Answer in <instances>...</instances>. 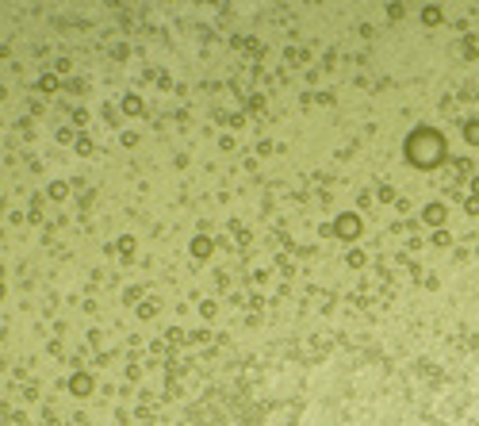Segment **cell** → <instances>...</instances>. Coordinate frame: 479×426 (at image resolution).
Listing matches in <instances>:
<instances>
[{"label": "cell", "mask_w": 479, "mask_h": 426, "mask_svg": "<svg viewBox=\"0 0 479 426\" xmlns=\"http://www.w3.org/2000/svg\"><path fill=\"white\" fill-rule=\"evenodd\" d=\"M426 219H430V223H441V219H445V208H441V204H430V208H426Z\"/></svg>", "instance_id": "3"}, {"label": "cell", "mask_w": 479, "mask_h": 426, "mask_svg": "<svg viewBox=\"0 0 479 426\" xmlns=\"http://www.w3.org/2000/svg\"><path fill=\"white\" fill-rule=\"evenodd\" d=\"M338 234H341V238H356V234H361V219H356V215H341L338 219Z\"/></svg>", "instance_id": "2"}, {"label": "cell", "mask_w": 479, "mask_h": 426, "mask_svg": "<svg viewBox=\"0 0 479 426\" xmlns=\"http://www.w3.org/2000/svg\"><path fill=\"white\" fill-rule=\"evenodd\" d=\"M192 254H196V258H204V254H211V242H199V238H196V242H192Z\"/></svg>", "instance_id": "4"}, {"label": "cell", "mask_w": 479, "mask_h": 426, "mask_svg": "<svg viewBox=\"0 0 479 426\" xmlns=\"http://www.w3.org/2000/svg\"><path fill=\"white\" fill-rule=\"evenodd\" d=\"M468 142H479V123H468Z\"/></svg>", "instance_id": "5"}, {"label": "cell", "mask_w": 479, "mask_h": 426, "mask_svg": "<svg viewBox=\"0 0 479 426\" xmlns=\"http://www.w3.org/2000/svg\"><path fill=\"white\" fill-rule=\"evenodd\" d=\"M406 158L422 169L437 166V161L445 158V139H441L437 131H430V127H422V131H414L410 139H406Z\"/></svg>", "instance_id": "1"}]
</instances>
